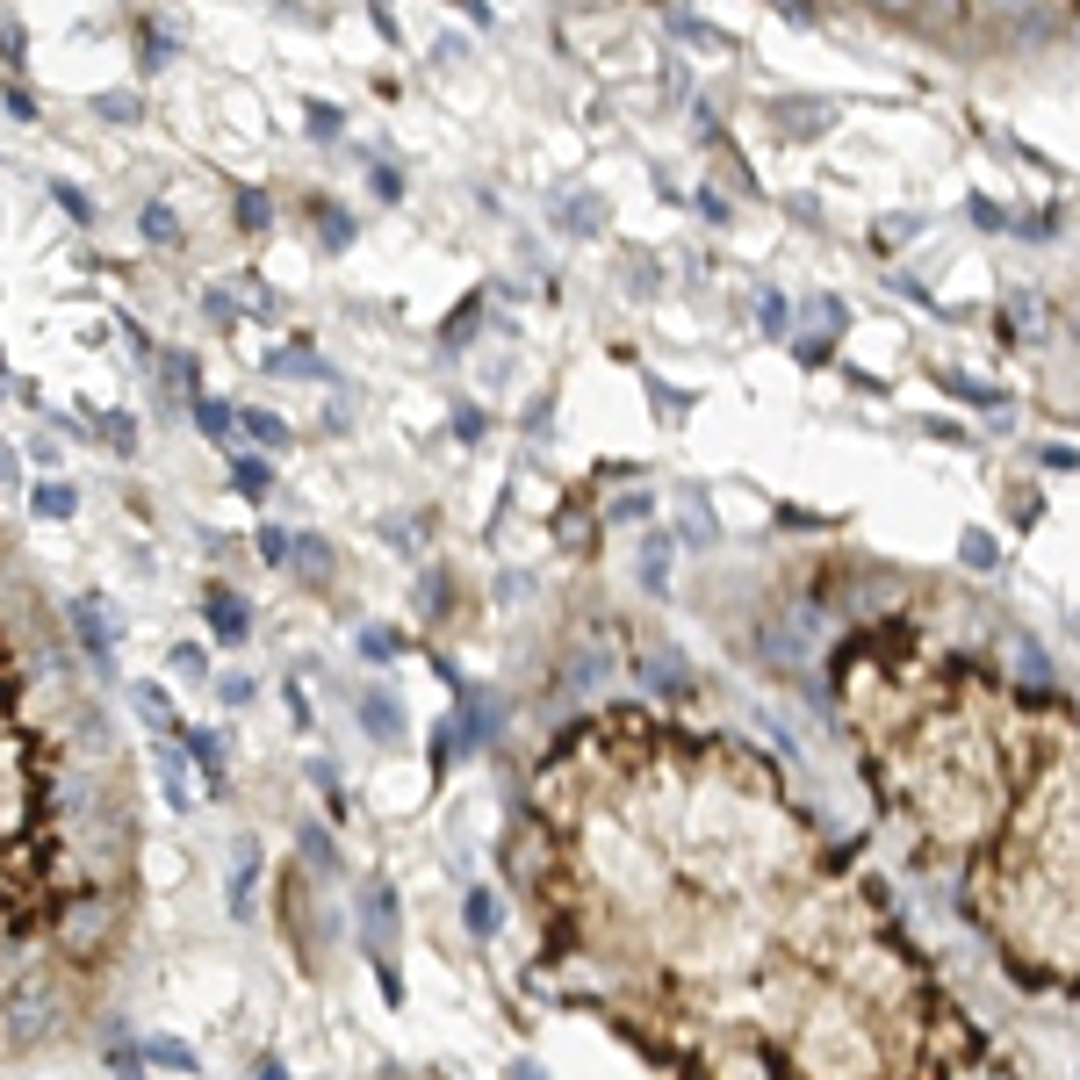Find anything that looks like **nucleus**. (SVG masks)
I'll use <instances>...</instances> for the list:
<instances>
[{
    "label": "nucleus",
    "mask_w": 1080,
    "mask_h": 1080,
    "mask_svg": "<svg viewBox=\"0 0 1080 1080\" xmlns=\"http://www.w3.org/2000/svg\"><path fill=\"white\" fill-rule=\"evenodd\" d=\"M505 872L547 965L684 1073H972L937 994L843 850L727 735L613 706L534 771Z\"/></svg>",
    "instance_id": "f257e3e1"
},
{
    "label": "nucleus",
    "mask_w": 1080,
    "mask_h": 1080,
    "mask_svg": "<svg viewBox=\"0 0 1080 1080\" xmlns=\"http://www.w3.org/2000/svg\"><path fill=\"white\" fill-rule=\"evenodd\" d=\"M965 915L1015 972L1080 987V713L1044 706L1015 793L965 858Z\"/></svg>",
    "instance_id": "f03ea898"
},
{
    "label": "nucleus",
    "mask_w": 1080,
    "mask_h": 1080,
    "mask_svg": "<svg viewBox=\"0 0 1080 1080\" xmlns=\"http://www.w3.org/2000/svg\"><path fill=\"white\" fill-rule=\"evenodd\" d=\"M58 771L66 756L43 735L14 627L0 620V994L22 965H37L29 951L51 944L58 901L80 886L58 829Z\"/></svg>",
    "instance_id": "7ed1b4c3"
},
{
    "label": "nucleus",
    "mask_w": 1080,
    "mask_h": 1080,
    "mask_svg": "<svg viewBox=\"0 0 1080 1080\" xmlns=\"http://www.w3.org/2000/svg\"><path fill=\"white\" fill-rule=\"evenodd\" d=\"M123 915H130V886H72L66 901H58V915H51L58 965L95 972L101 958L116 951V937H123Z\"/></svg>",
    "instance_id": "20e7f679"
},
{
    "label": "nucleus",
    "mask_w": 1080,
    "mask_h": 1080,
    "mask_svg": "<svg viewBox=\"0 0 1080 1080\" xmlns=\"http://www.w3.org/2000/svg\"><path fill=\"white\" fill-rule=\"evenodd\" d=\"M274 901H281V937H288V951H296V965L310 972H325V951H331V937H339V922L331 915H310V872L303 864H281V879H274Z\"/></svg>",
    "instance_id": "39448f33"
},
{
    "label": "nucleus",
    "mask_w": 1080,
    "mask_h": 1080,
    "mask_svg": "<svg viewBox=\"0 0 1080 1080\" xmlns=\"http://www.w3.org/2000/svg\"><path fill=\"white\" fill-rule=\"evenodd\" d=\"M66 627H72V642L87 648L95 677H116V634H109V613H101V598H95V591L66 605Z\"/></svg>",
    "instance_id": "423d86ee"
},
{
    "label": "nucleus",
    "mask_w": 1080,
    "mask_h": 1080,
    "mask_svg": "<svg viewBox=\"0 0 1080 1080\" xmlns=\"http://www.w3.org/2000/svg\"><path fill=\"white\" fill-rule=\"evenodd\" d=\"M354 922H360V951H368V958H389V951H397V893H389V879H368Z\"/></svg>",
    "instance_id": "0eeeda50"
},
{
    "label": "nucleus",
    "mask_w": 1080,
    "mask_h": 1080,
    "mask_svg": "<svg viewBox=\"0 0 1080 1080\" xmlns=\"http://www.w3.org/2000/svg\"><path fill=\"white\" fill-rule=\"evenodd\" d=\"M180 750H188L195 771H202L209 800H231V764H224V735H217V727H180Z\"/></svg>",
    "instance_id": "6e6552de"
},
{
    "label": "nucleus",
    "mask_w": 1080,
    "mask_h": 1080,
    "mask_svg": "<svg viewBox=\"0 0 1080 1080\" xmlns=\"http://www.w3.org/2000/svg\"><path fill=\"white\" fill-rule=\"evenodd\" d=\"M252 893H260V835H238V843H231V879H224V908H231V922L252 915Z\"/></svg>",
    "instance_id": "1a4fd4ad"
},
{
    "label": "nucleus",
    "mask_w": 1080,
    "mask_h": 1080,
    "mask_svg": "<svg viewBox=\"0 0 1080 1080\" xmlns=\"http://www.w3.org/2000/svg\"><path fill=\"white\" fill-rule=\"evenodd\" d=\"M202 620H209V634H217L224 648H238V642L252 634V605L238 598V591H224V584L202 591Z\"/></svg>",
    "instance_id": "9d476101"
},
{
    "label": "nucleus",
    "mask_w": 1080,
    "mask_h": 1080,
    "mask_svg": "<svg viewBox=\"0 0 1080 1080\" xmlns=\"http://www.w3.org/2000/svg\"><path fill=\"white\" fill-rule=\"evenodd\" d=\"M188 418H195V433H202L209 447H224V454H231L238 439H246V433H238V404L209 397V389H195V397H188Z\"/></svg>",
    "instance_id": "9b49d317"
},
{
    "label": "nucleus",
    "mask_w": 1080,
    "mask_h": 1080,
    "mask_svg": "<svg viewBox=\"0 0 1080 1080\" xmlns=\"http://www.w3.org/2000/svg\"><path fill=\"white\" fill-rule=\"evenodd\" d=\"M288 569H296V584L331 591V576H339V555H331L325 534H296V547H288Z\"/></svg>",
    "instance_id": "f8f14e48"
},
{
    "label": "nucleus",
    "mask_w": 1080,
    "mask_h": 1080,
    "mask_svg": "<svg viewBox=\"0 0 1080 1080\" xmlns=\"http://www.w3.org/2000/svg\"><path fill=\"white\" fill-rule=\"evenodd\" d=\"M354 713H360V727H368V742H397L404 735V706L383 692V684H360V692H354Z\"/></svg>",
    "instance_id": "ddd939ff"
},
{
    "label": "nucleus",
    "mask_w": 1080,
    "mask_h": 1080,
    "mask_svg": "<svg viewBox=\"0 0 1080 1080\" xmlns=\"http://www.w3.org/2000/svg\"><path fill=\"white\" fill-rule=\"evenodd\" d=\"M303 224L317 231V252H346V246H354V217H346L331 195H310V202H303Z\"/></svg>",
    "instance_id": "4468645a"
},
{
    "label": "nucleus",
    "mask_w": 1080,
    "mask_h": 1080,
    "mask_svg": "<svg viewBox=\"0 0 1080 1080\" xmlns=\"http://www.w3.org/2000/svg\"><path fill=\"white\" fill-rule=\"evenodd\" d=\"M151 764H159V779H166L174 814H188L195 807V785H188V750H180V735H159V742H151Z\"/></svg>",
    "instance_id": "2eb2a0df"
},
{
    "label": "nucleus",
    "mask_w": 1080,
    "mask_h": 1080,
    "mask_svg": "<svg viewBox=\"0 0 1080 1080\" xmlns=\"http://www.w3.org/2000/svg\"><path fill=\"white\" fill-rule=\"evenodd\" d=\"M267 375H310V383H339V375H331V360H317V346L303 339V331H296L288 346H274V354H267Z\"/></svg>",
    "instance_id": "dca6fc26"
},
{
    "label": "nucleus",
    "mask_w": 1080,
    "mask_h": 1080,
    "mask_svg": "<svg viewBox=\"0 0 1080 1080\" xmlns=\"http://www.w3.org/2000/svg\"><path fill=\"white\" fill-rule=\"evenodd\" d=\"M231 491L252 497V505H267V497H274V462H267V454L231 447Z\"/></svg>",
    "instance_id": "f3484780"
},
{
    "label": "nucleus",
    "mask_w": 1080,
    "mask_h": 1080,
    "mask_svg": "<svg viewBox=\"0 0 1080 1080\" xmlns=\"http://www.w3.org/2000/svg\"><path fill=\"white\" fill-rule=\"evenodd\" d=\"M137 231H145L151 252H180V246H188V231H180L174 202H145V209H137Z\"/></svg>",
    "instance_id": "a211bd4d"
},
{
    "label": "nucleus",
    "mask_w": 1080,
    "mask_h": 1080,
    "mask_svg": "<svg viewBox=\"0 0 1080 1080\" xmlns=\"http://www.w3.org/2000/svg\"><path fill=\"white\" fill-rule=\"evenodd\" d=\"M238 433H246V439H252L260 454H288V418H281V410H260V404H246V410H238Z\"/></svg>",
    "instance_id": "6ab92c4d"
},
{
    "label": "nucleus",
    "mask_w": 1080,
    "mask_h": 1080,
    "mask_svg": "<svg viewBox=\"0 0 1080 1080\" xmlns=\"http://www.w3.org/2000/svg\"><path fill=\"white\" fill-rule=\"evenodd\" d=\"M231 209H238V231H246V238H267L274 231V195L252 188V180H238V188H231Z\"/></svg>",
    "instance_id": "aec40b11"
},
{
    "label": "nucleus",
    "mask_w": 1080,
    "mask_h": 1080,
    "mask_svg": "<svg viewBox=\"0 0 1080 1080\" xmlns=\"http://www.w3.org/2000/svg\"><path fill=\"white\" fill-rule=\"evenodd\" d=\"M159 375H166V397H180V404H188L195 397V389H202V360H195L188 354V346H166V354H159Z\"/></svg>",
    "instance_id": "412c9836"
},
{
    "label": "nucleus",
    "mask_w": 1080,
    "mask_h": 1080,
    "mask_svg": "<svg viewBox=\"0 0 1080 1080\" xmlns=\"http://www.w3.org/2000/svg\"><path fill=\"white\" fill-rule=\"evenodd\" d=\"M296 843H303V872H317V879H339V843H331V829H325V821H310V829H303Z\"/></svg>",
    "instance_id": "4be33fe9"
},
{
    "label": "nucleus",
    "mask_w": 1080,
    "mask_h": 1080,
    "mask_svg": "<svg viewBox=\"0 0 1080 1080\" xmlns=\"http://www.w3.org/2000/svg\"><path fill=\"white\" fill-rule=\"evenodd\" d=\"M130 706L145 713V721L159 727V735H180V727H188V721L174 713V698H166V684H130Z\"/></svg>",
    "instance_id": "5701e85b"
},
{
    "label": "nucleus",
    "mask_w": 1080,
    "mask_h": 1080,
    "mask_svg": "<svg viewBox=\"0 0 1080 1080\" xmlns=\"http://www.w3.org/2000/svg\"><path fill=\"white\" fill-rule=\"evenodd\" d=\"M95 116L116 123V130H130V123H145V95H137V87H109V95H95Z\"/></svg>",
    "instance_id": "b1692460"
},
{
    "label": "nucleus",
    "mask_w": 1080,
    "mask_h": 1080,
    "mask_svg": "<svg viewBox=\"0 0 1080 1080\" xmlns=\"http://www.w3.org/2000/svg\"><path fill=\"white\" fill-rule=\"evenodd\" d=\"M145 1067H174V1073H202V1052L188 1038H145Z\"/></svg>",
    "instance_id": "393cba45"
},
{
    "label": "nucleus",
    "mask_w": 1080,
    "mask_h": 1080,
    "mask_svg": "<svg viewBox=\"0 0 1080 1080\" xmlns=\"http://www.w3.org/2000/svg\"><path fill=\"white\" fill-rule=\"evenodd\" d=\"M95 447H109L116 454V462H130V454H137V418H130V410H101V418H95Z\"/></svg>",
    "instance_id": "a878e982"
},
{
    "label": "nucleus",
    "mask_w": 1080,
    "mask_h": 1080,
    "mask_svg": "<svg viewBox=\"0 0 1080 1080\" xmlns=\"http://www.w3.org/2000/svg\"><path fill=\"white\" fill-rule=\"evenodd\" d=\"M51 202L66 209V224H80V231H95L101 224V209H95V195L80 188V180H51Z\"/></svg>",
    "instance_id": "bb28decb"
},
{
    "label": "nucleus",
    "mask_w": 1080,
    "mask_h": 1080,
    "mask_svg": "<svg viewBox=\"0 0 1080 1080\" xmlns=\"http://www.w3.org/2000/svg\"><path fill=\"white\" fill-rule=\"evenodd\" d=\"M462 915H468V937H476V944H491L497 922H505V908H497V893H491V886H476V893L462 901Z\"/></svg>",
    "instance_id": "cd10ccee"
},
{
    "label": "nucleus",
    "mask_w": 1080,
    "mask_h": 1080,
    "mask_svg": "<svg viewBox=\"0 0 1080 1080\" xmlns=\"http://www.w3.org/2000/svg\"><path fill=\"white\" fill-rule=\"evenodd\" d=\"M310 785H325V807H331V821H354V800H346V785H339V764L331 756H310Z\"/></svg>",
    "instance_id": "c85d7f7f"
},
{
    "label": "nucleus",
    "mask_w": 1080,
    "mask_h": 1080,
    "mask_svg": "<svg viewBox=\"0 0 1080 1080\" xmlns=\"http://www.w3.org/2000/svg\"><path fill=\"white\" fill-rule=\"evenodd\" d=\"M29 512H37V519H72V512H80V491H72V483H37V491H29Z\"/></svg>",
    "instance_id": "c756f323"
},
{
    "label": "nucleus",
    "mask_w": 1080,
    "mask_h": 1080,
    "mask_svg": "<svg viewBox=\"0 0 1080 1080\" xmlns=\"http://www.w3.org/2000/svg\"><path fill=\"white\" fill-rule=\"evenodd\" d=\"M634 671H642V684H656L663 698H692V677H677V663H671V656H642Z\"/></svg>",
    "instance_id": "7c9ffc66"
},
{
    "label": "nucleus",
    "mask_w": 1080,
    "mask_h": 1080,
    "mask_svg": "<svg viewBox=\"0 0 1080 1080\" xmlns=\"http://www.w3.org/2000/svg\"><path fill=\"white\" fill-rule=\"evenodd\" d=\"M174 51H180V37H166L159 22H137V66H145V72H159Z\"/></svg>",
    "instance_id": "2f4dec72"
},
{
    "label": "nucleus",
    "mask_w": 1080,
    "mask_h": 1080,
    "mask_svg": "<svg viewBox=\"0 0 1080 1080\" xmlns=\"http://www.w3.org/2000/svg\"><path fill=\"white\" fill-rule=\"evenodd\" d=\"M476 317H483V296L454 303V310H447V325H439V346H447V354H454V346H468V339H476Z\"/></svg>",
    "instance_id": "473e14b6"
},
{
    "label": "nucleus",
    "mask_w": 1080,
    "mask_h": 1080,
    "mask_svg": "<svg viewBox=\"0 0 1080 1080\" xmlns=\"http://www.w3.org/2000/svg\"><path fill=\"white\" fill-rule=\"evenodd\" d=\"M281 706H288V727H296V735H317V706H310V692H303V677H281Z\"/></svg>",
    "instance_id": "72a5a7b5"
},
{
    "label": "nucleus",
    "mask_w": 1080,
    "mask_h": 1080,
    "mask_svg": "<svg viewBox=\"0 0 1080 1080\" xmlns=\"http://www.w3.org/2000/svg\"><path fill=\"white\" fill-rule=\"evenodd\" d=\"M303 130H310L317 145H331V137H346V109H331V101H303Z\"/></svg>",
    "instance_id": "f704fd0d"
},
{
    "label": "nucleus",
    "mask_w": 1080,
    "mask_h": 1080,
    "mask_svg": "<svg viewBox=\"0 0 1080 1080\" xmlns=\"http://www.w3.org/2000/svg\"><path fill=\"white\" fill-rule=\"evenodd\" d=\"M252 547H260V562L267 569H288V547H296V534H288V526H260V534H252Z\"/></svg>",
    "instance_id": "c9c22d12"
},
{
    "label": "nucleus",
    "mask_w": 1080,
    "mask_h": 1080,
    "mask_svg": "<svg viewBox=\"0 0 1080 1080\" xmlns=\"http://www.w3.org/2000/svg\"><path fill=\"white\" fill-rule=\"evenodd\" d=\"M360 656H368V663H397L404 656V634L397 627H360Z\"/></svg>",
    "instance_id": "e433bc0d"
},
{
    "label": "nucleus",
    "mask_w": 1080,
    "mask_h": 1080,
    "mask_svg": "<svg viewBox=\"0 0 1080 1080\" xmlns=\"http://www.w3.org/2000/svg\"><path fill=\"white\" fill-rule=\"evenodd\" d=\"M101 1067H116V1073H145V1038H109V1044H101Z\"/></svg>",
    "instance_id": "4c0bfd02"
},
{
    "label": "nucleus",
    "mask_w": 1080,
    "mask_h": 1080,
    "mask_svg": "<svg viewBox=\"0 0 1080 1080\" xmlns=\"http://www.w3.org/2000/svg\"><path fill=\"white\" fill-rule=\"evenodd\" d=\"M0 101H8V116H14V123H37V95H29V80H22V72H8V87H0Z\"/></svg>",
    "instance_id": "58836bf2"
},
{
    "label": "nucleus",
    "mask_w": 1080,
    "mask_h": 1080,
    "mask_svg": "<svg viewBox=\"0 0 1080 1080\" xmlns=\"http://www.w3.org/2000/svg\"><path fill=\"white\" fill-rule=\"evenodd\" d=\"M174 677L202 684V677H209V648H202V642H180V648H174Z\"/></svg>",
    "instance_id": "ea45409f"
},
{
    "label": "nucleus",
    "mask_w": 1080,
    "mask_h": 1080,
    "mask_svg": "<svg viewBox=\"0 0 1080 1080\" xmlns=\"http://www.w3.org/2000/svg\"><path fill=\"white\" fill-rule=\"evenodd\" d=\"M202 317H209L217 331H231V325H238V296H224V288H202Z\"/></svg>",
    "instance_id": "a19ab883"
},
{
    "label": "nucleus",
    "mask_w": 1080,
    "mask_h": 1080,
    "mask_svg": "<svg viewBox=\"0 0 1080 1080\" xmlns=\"http://www.w3.org/2000/svg\"><path fill=\"white\" fill-rule=\"evenodd\" d=\"M22 58H29V37H22V22H8V29H0V66L22 72Z\"/></svg>",
    "instance_id": "79ce46f5"
},
{
    "label": "nucleus",
    "mask_w": 1080,
    "mask_h": 1080,
    "mask_svg": "<svg viewBox=\"0 0 1080 1080\" xmlns=\"http://www.w3.org/2000/svg\"><path fill=\"white\" fill-rule=\"evenodd\" d=\"M368 965H375V987H383V1001H389V1009H404V972L389 965V958H368Z\"/></svg>",
    "instance_id": "37998d69"
},
{
    "label": "nucleus",
    "mask_w": 1080,
    "mask_h": 1080,
    "mask_svg": "<svg viewBox=\"0 0 1080 1080\" xmlns=\"http://www.w3.org/2000/svg\"><path fill=\"white\" fill-rule=\"evenodd\" d=\"M937 383H944V389H951L958 404H1001L994 389H980V383H972V375H937Z\"/></svg>",
    "instance_id": "c03bdc74"
},
{
    "label": "nucleus",
    "mask_w": 1080,
    "mask_h": 1080,
    "mask_svg": "<svg viewBox=\"0 0 1080 1080\" xmlns=\"http://www.w3.org/2000/svg\"><path fill=\"white\" fill-rule=\"evenodd\" d=\"M642 584H648V591H663V584H671V547H663V541L648 547V562H642Z\"/></svg>",
    "instance_id": "a18cd8bd"
},
{
    "label": "nucleus",
    "mask_w": 1080,
    "mask_h": 1080,
    "mask_svg": "<svg viewBox=\"0 0 1080 1080\" xmlns=\"http://www.w3.org/2000/svg\"><path fill=\"white\" fill-rule=\"evenodd\" d=\"M368 188L383 195V202H397V195H404V174H397V166H375V174H368Z\"/></svg>",
    "instance_id": "49530a36"
},
{
    "label": "nucleus",
    "mask_w": 1080,
    "mask_h": 1080,
    "mask_svg": "<svg viewBox=\"0 0 1080 1080\" xmlns=\"http://www.w3.org/2000/svg\"><path fill=\"white\" fill-rule=\"evenodd\" d=\"M698 217H706V224H727L735 209H727V195H721V188H698Z\"/></svg>",
    "instance_id": "de8ad7c7"
},
{
    "label": "nucleus",
    "mask_w": 1080,
    "mask_h": 1080,
    "mask_svg": "<svg viewBox=\"0 0 1080 1080\" xmlns=\"http://www.w3.org/2000/svg\"><path fill=\"white\" fill-rule=\"evenodd\" d=\"M454 433H462V439H483V433H491V418H483L476 404H462V410H454Z\"/></svg>",
    "instance_id": "09e8293b"
},
{
    "label": "nucleus",
    "mask_w": 1080,
    "mask_h": 1080,
    "mask_svg": "<svg viewBox=\"0 0 1080 1080\" xmlns=\"http://www.w3.org/2000/svg\"><path fill=\"white\" fill-rule=\"evenodd\" d=\"M965 562H972V569H994V541H987V534H965Z\"/></svg>",
    "instance_id": "8fccbe9b"
},
{
    "label": "nucleus",
    "mask_w": 1080,
    "mask_h": 1080,
    "mask_svg": "<svg viewBox=\"0 0 1080 1080\" xmlns=\"http://www.w3.org/2000/svg\"><path fill=\"white\" fill-rule=\"evenodd\" d=\"M217 698H224V706H246V698H252V677H217Z\"/></svg>",
    "instance_id": "3c124183"
},
{
    "label": "nucleus",
    "mask_w": 1080,
    "mask_h": 1080,
    "mask_svg": "<svg viewBox=\"0 0 1080 1080\" xmlns=\"http://www.w3.org/2000/svg\"><path fill=\"white\" fill-rule=\"evenodd\" d=\"M756 310H764V331H785V296H756Z\"/></svg>",
    "instance_id": "603ef678"
},
{
    "label": "nucleus",
    "mask_w": 1080,
    "mask_h": 1080,
    "mask_svg": "<svg viewBox=\"0 0 1080 1080\" xmlns=\"http://www.w3.org/2000/svg\"><path fill=\"white\" fill-rule=\"evenodd\" d=\"M972 224H980V231H1001V224H1009V217H1001L994 202H980V195H972Z\"/></svg>",
    "instance_id": "864d4df0"
},
{
    "label": "nucleus",
    "mask_w": 1080,
    "mask_h": 1080,
    "mask_svg": "<svg viewBox=\"0 0 1080 1080\" xmlns=\"http://www.w3.org/2000/svg\"><path fill=\"white\" fill-rule=\"evenodd\" d=\"M22 483V462H14V447H0V491H14Z\"/></svg>",
    "instance_id": "5fc2aeb1"
},
{
    "label": "nucleus",
    "mask_w": 1080,
    "mask_h": 1080,
    "mask_svg": "<svg viewBox=\"0 0 1080 1080\" xmlns=\"http://www.w3.org/2000/svg\"><path fill=\"white\" fill-rule=\"evenodd\" d=\"M454 8H468V22H476V29L491 22V8H483V0H454Z\"/></svg>",
    "instance_id": "6e6d98bb"
},
{
    "label": "nucleus",
    "mask_w": 1080,
    "mask_h": 1080,
    "mask_svg": "<svg viewBox=\"0 0 1080 1080\" xmlns=\"http://www.w3.org/2000/svg\"><path fill=\"white\" fill-rule=\"evenodd\" d=\"M0 383H8V360H0Z\"/></svg>",
    "instance_id": "4d7b16f0"
}]
</instances>
